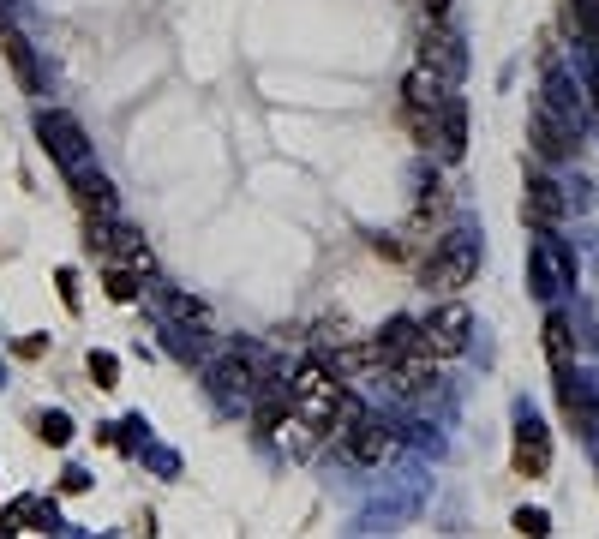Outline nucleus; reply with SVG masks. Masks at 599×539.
<instances>
[{"instance_id":"f257e3e1","label":"nucleus","mask_w":599,"mask_h":539,"mask_svg":"<svg viewBox=\"0 0 599 539\" xmlns=\"http://www.w3.org/2000/svg\"><path fill=\"white\" fill-rule=\"evenodd\" d=\"M474 276H480V234H474V228H450L444 240H432V258H426V270H420V288H426V294L450 300V294L468 288Z\"/></svg>"},{"instance_id":"f03ea898","label":"nucleus","mask_w":599,"mask_h":539,"mask_svg":"<svg viewBox=\"0 0 599 539\" xmlns=\"http://www.w3.org/2000/svg\"><path fill=\"white\" fill-rule=\"evenodd\" d=\"M270 378H276V372H270V360H264L258 348H234V354H222V360L210 366V396H216L228 414H240V408L258 402V390H264Z\"/></svg>"},{"instance_id":"7ed1b4c3","label":"nucleus","mask_w":599,"mask_h":539,"mask_svg":"<svg viewBox=\"0 0 599 539\" xmlns=\"http://www.w3.org/2000/svg\"><path fill=\"white\" fill-rule=\"evenodd\" d=\"M576 276H582V264L570 252V240H558V228H540V240L528 246V288L540 300H558L576 288Z\"/></svg>"},{"instance_id":"20e7f679","label":"nucleus","mask_w":599,"mask_h":539,"mask_svg":"<svg viewBox=\"0 0 599 539\" xmlns=\"http://www.w3.org/2000/svg\"><path fill=\"white\" fill-rule=\"evenodd\" d=\"M36 138H42V150H48V162H54L60 174L90 168V138H84V126H78L66 108H42V114H36Z\"/></svg>"},{"instance_id":"39448f33","label":"nucleus","mask_w":599,"mask_h":539,"mask_svg":"<svg viewBox=\"0 0 599 539\" xmlns=\"http://www.w3.org/2000/svg\"><path fill=\"white\" fill-rule=\"evenodd\" d=\"M90 246L108 258V264H132V270H150V246H144V228L120 222V216H90Z\"/></svg>"},{"instance_id":"423d86ee","label":"nucleus","mask_w":599,"mask_h":539,"mask_svg":"<svg viewBox=\"0 0 599 539\" xmlns=\"http://www.w3.org/2000/svg\"><path fill=\"white\" fill-rule=\"evenodd\" d=\"M420 60H426L432 72H444L450 84L468 72V48H462V36H456L444 18H426V36H420Z\"/></svg>"},{"instance_id":"0eeeda50","label":"nucleus","mask_w":599,"mask_h":539,"mask_svg":"<svg viewBox=\"0 0 599 539\" xmlns=\"http://www.w3.org/2000/svg\"><path fill=\"white\" fill-rule=\"evenodd\" d=\"M528 138H534V150H540L546 162H564V156H576V150H582V132H576V126H564L546 102H534V108H528Z\"/></svg>"},{"instance_id":"6e6552de","label":"nucleus","mask_w":599,"mask_h":539,"mask_svg":"<svg viewBox=\"0 0 599 539\" xmlns=\"http://www.w3.org/2000/svg\"><path fill=\"white\" fill-rule=\"evenodd\" d=\"M468 336H474V312H468L462 300H444V306L426 318V348H432V354H462Z\"/></svg>"},{"instance_id":"1a4fd4ad","label":"nucleus","mask_w":599,"mask_h":539,"mask_svg":"<svg viewBox=\"0 0 599 539\" xmlns=\"http://www.w3.org/2000/svg\"><path fill=\"white\" fill-rule=\"evenodd\" d=\"M552 468V432L540 426V414H516V474L522 480H540Z\"/></svg>"},{"instance_id":"9d476101","label":"nucleus","mask_w":599,"mask_h":539,"mask_svg":"<svg viewBox=\"0 0 599 539\" xmlns=\"http://www.w3.org/2000/svg\"><path fill=\"white\" fill-rule=\"evenodd\" d=\"M564 210H570V186H558V180L534 174V180H528V192H522V222H528V228H558V222H564Z\"/></svg>"},{"instance_id":"9b49d317","label":"nucleus","mask_w":599,"mask_h":539,"mask_svg":"<svg viewBox=\"0 0 599 539\" xmlns=\"http://www.w3.org/2000/svg\"><path fill=\"white\" fill-rule=\"evenodd\" d=\"M390 450H396V426H390L384 414H366V420L354 426V438L342 444V456H348L354 468H378Z\"/></svg>"},{"instance_id":"f8f14e48","label":"nucleus","mask_w":599,"mask_h":539,"mask_svg":"<svg viewBox=\"0 0 599 539\" xmlns=\"http://www.w3.org/2000/svg\"><path fill=\"white\" fill-rule=\"evenodd\" d=\"M558 408H564V420L588 438L599 426V396H594V384L588 378H576L570 366H558Z\"/></svg>"},{"instance_id":"ddd939ff","label":"nucleus","mask_w":599,"mask_h":539,"mask_svg":"<svg viewBox=\"0 0 599 539\" xmlns=\"http://www.w3.org/2000/svg\"><path fill=\"white\" fill-rule=\"evenodd\" d=\"M444 102H450V78L420 60V66L402 78V108H408V114H438Z\"/></svg>"},{"instance_id":"4468645a","label":"nucleus","mask_w":599,"mask_h":539,"mask_svg":"<svg viewBox=\"0 0 599 539\" xmlns=\"http://www.w3.org/2000/svg\"><path fill=\"white\" fill-rule=\"evenodd\" d=\"M540 102H546L564 126H576V132L588 126V114H582V84H576L570 72H558V66H552V72H546V84H540Z\"/></svg>"},{"instance_id":"2eb2a0df","label":"nucleus","mask_w":599,"mask_h":539,"mask_svg":"<svg viewBox=\"0 0 599 539\" xmlns=\"http://www.w3.org/2000/svg\"><path fill=\"white\" fill-rule=\"evenodd\" d=\"M0 54L12 60V72H18V84L24 90H42V66H36V48H30V36L0 12Z\"/></svg>"},{"instance_id":"dca6fc26","label":"nucleus","mask_w":599,"mask_h":539,"mask_svg":"<svg viewBox=\"0 0 599 539\" xmlns=\"http://www.w3.org/2000/svg\"><path fill=\"white\" fill-rule=\"evenodd\" d=\"M438 156H444V162H462V156H468V102H462V96H450V102L438 108Z\"/></svg>"},{"instance_id":"f3484780","label":"nucleus","mask_w":599,"mask_h":539,"mask_svg":"<svg viewBox=\"0 0 599 539\" xmlns=\"http://www.w3.org/2000/svg\"><path fill=\"white\" fill-rule=\"evenodd\" d=\"M66 180H72V198H78L84 216H114V186H108V174L96 162L78 168V174H66Z\"/></svg>"},{"instance_id":"a211bd4d","label":"nucleus","mask_w":599,"mask_h":539,"mask_svg":"<svg viewBox=\"0 0 599 539\" xmlns=\"http://www.w3.org/2000/svg\"><path fill=\"white\" fill-rule=\"evenodd\" d=\"M378 348H384V360L420 354V348H426V324H414V318H390V324L378 330Z\"/></svg>"},{"instance_id":"6ab92c4d","label":"nucleus","mask_w":599,"mask_h":539,"mask_svg":"<svg viewBox=\"0 0 599 539\" xmlns=\"http://www.w3.org/2000/svg\"><path fill=\"white\" fill-rule=\"evenodd\" d=\"M540 336H546V360H552V366H570V360H576V318H570V312H546V330H540Z\"/></svg>"},{"instance_id":"aec40b11","label":"nucleus","mask_w":599,"mask_h":539,"mask_svg":"<svg viewBox=\"0 0 599 539\" xmlns=\"http://www.w3.org/2000/svg\"><path fill=\"white\" fill-rule=\"evenodd\" d=\"M366 414H372V408H366L360 396H348V390H342V402H336V408H330V420H324V438L348 444V438H354V426H360Z\"/></svg>"},{"instance_id":"412c9836","label":"nucleus","mask_w":599,"mask_h":539,"mask_svg":"<svg viewBox=\"0 0 599 539\" xmlns=\"http://www.w3.org/2000/svg\"><path fill=\"white\" fill-rule=\"evenodd\" d=\"M138 276H144V270H132V264H108V276H102L108 300H114V306H132V300H138Z\"/></svg>"},{"instance_id":"4be33fe9","label":"nucleus","mask_w":599,"mask_h":539,"mask_svg":"<svg viewBox=\"0 0 599 539\" xmlns=\"http://www.w3.org/2000/svg\"><path fill=\"white\" fill-rule=\"evenodd\" d=\"M36 438H42L48 450H66V444H72V414H60V408L36 414Z\"/></svg>"},{"instance_id":"5701e85b","label":"nucleus","mask_w":599,"mask_h":539,"mask_svg":"<svg viewBox=\"0 0 599 539\" xmlns=\"http://www.w3.org/2000/svg\"><path fill=\"white\" fill-rule=\"evenodd\" d=\"M24 534H66V522H60V510H54L48 498H30V510H24Z\"/></svg>"},{"instance_id":"b1692460","label":"nucleus","mask_w":599,"mask_h":539,"mask_svg":"<svg viewBox=\"0 0 599 539\" xmlns=\"http://www.w3.org/2000/svg\"><path fill=\"white\" fill-rule=\"evenodd\" d=\"M84 372H90V384H96V390H120V360H114V354H102V348H90V360H84Z\"/></svg>"},{"instance_id":"393cba45","label":"nucleus","mask_w":599,"mask_h":539,"mask_svg":"<svg viewBox=\"0 0 599 539\" xmlns=\"http://www.w3.org/2000/svg\"><path fill=\"white\" fill-rule=\"evenodd\" d=\"M510 528H516L522 539H546V534H552V516H546L540 504H522V510L510 516Z\"/></svg>"},{"instance_id":"a878e982","label":"nucleus","mask_w":599,"mask_h":539,"mask_svg":"<svg viewBox=\"0 0 599 539\" xmlns=\"http://www.w3.org/2000/svg\"><path fill=\"white\" fill-rule=\"evenodd\" d=\"M432 216H444V186H438V180H420V198H414V228H426Z\"/></svg>"},{"instance_id":"bb28decb","label":"nucleus","mask_w":599,"mask_h":539,"mask_svg":"<svg viewBox=\"0 0 599 539\" xmlns=\"http://www.w3.org/2000/svg\"><path fill=\"white\" fill-rule=\"evenodd\" d=\"M576 60H582V84H588V96H594V114H599V36H588V42L576 48Z\"/></svg>"},{"instance_id":"cd10ccee","label":"nucleus","mask_w":599,"mask_h":539,"mask_svg":"<svg viewBox=\"0 0 599 539\" xmlns=\"http://www.w3.org/2000/svg\"><path fill=\"white\" fill-rule=\"evenodd\" d=\"M156 306H162L168 318H180V324H198V318H204V306L186 300V294H162V288H156Z\"/></svg>"},{"instance_id":"c85d7f7f","label":"nucleus","mask_w":599,"mask_h":539,"mask_svg":"<svg viewBox=\"0 0 599 539\" xmlns=\"http://www.w3.org/2000/svg\"><path fill=\"white\" fill-rule=\"evenodd\" d=\"M54 288H60L66 312H78V306H84V300H78V270H72V264H60V270H54Z\"/></svg>"},{"instance_id":"c756f323","label":"nucleus","mask_w":599,"mask_h":539,"mask_svg":"<svg viewBox=\"0 0 599 539\" xmlns=\"http://www.w3.org/2000/svg\"><path fill=\"white\" fill-rule=\"evenodd\" d=\"M24 510H30V498H18V504H6V510H0V539L24 534Z\"/></svg>"},{"instance_id":"7c9ffc66","label":"nucleus","mask_w":599,"mask_h":539,"mask_svg":"<svg viewBox=\"0 0 599 539\" xmlns=\"http://www.w3.org/2000/svg\"><path fill=\"white\" fill-rule=\"evenodd\" d=\"M144 462H150V468H156L162 480H174V468H180V462H174L168 450H150V444H144Z\"/></svg>"},{"instance_id":"2f4dec72","label":"nucleus","mask_w":599,"mask_h":539,"mask_svg":"<svg viewBox=\"0 0 599 539\" xmlns=\"http://www.w3.org/2000/svg\"><path fill=\"white\" fill-rule=\"evenodd\" d=\"M12 354H18V360H42V354H48V336H24Z\"/></svg>"},{"instance_id":"473e14b6","label":"nucleus","mask_w":599,"mask_h":539,"mask_svg":"<svg viewBox=\"0 0 599 539\" xmlns=\"http://www.w3.org/2000/svg\"><path fill=\"white\" fill-rule=\"evenodd\" d=\"M60 492H90V474H84V468H66V474H60Z\"/></svg>"},{"instance_id":"72a5a7b5","label":"nucleus","mask_w":599,"mask_h":539,"mask_svg":"<svg viewBox=\"0 0 599 539\" xmlns=\"http://www.w3.org/2000/svg\"><path fill=\"white\" fill-rule=\"evenodd\" d=\"M420 6H426V18H444V12H450V0H420Z\"/></svg>"},{"instance_id":"f704fd0d","label":"nucleus","mask_w":599,"mask_h":539,"mask_svg":"<svg viewBox=\"0 0 599 539\" xmlns=\"http://www.w3.org/2000/svg\"><path fill=\"white\" fill-rule=\"evenodd\" d=\"M0 384H6V366H0Z\"/></svg>"}]
</instances>
